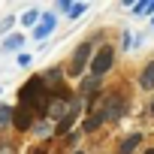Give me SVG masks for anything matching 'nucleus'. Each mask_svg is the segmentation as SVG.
Instances as JSON below:
<instances>
[{"mask_svg":"<svg viewBox=\"0 0 154 154\" xmlns=\"http://www.w3.org/2000/svg\"><path fill=\"white\" fill-rule=\"evenodd\" d=\"M97 112L103 115V121H118V118H124V112H127V100H124L121 94H109V97L97 106Z\"/></svg>","mask_w":154,"mask_h":154,"instance_id":"f257e3e1","label":"nucleus"},{"mask_svg":"<svg viewBox=\"0 0 154 154\" xmlns=\"http://www.w3.org/2000/svg\"><path fill=\"white\" fill-rule=\"evenodd\" d=\"M115 63V48L112 45H103L94 57H91V72H94V79H100V75H106Z\"/></svg>","mask_w":154,"mask_h":154,"instance_id":"f03ea898","label":"nucleus"},{"mask_svg":"<svg viewBox=\"0 0 154 154\" xmlns=\"http://www.w3.org/2000/svg\"><path fill=\"white\" fill-rule=\"evenodd\" d=\"M88 60H91V42H82L79 48H75L72 60H69V75H82Z\"/></svg>","mask_w":154,"mask_h":154,"instance_id":"7ed1b4c3","label":"nucleus"},{"mask_svg":"<svg viewBox=\"0 0 154 154\" xmlns=\"http://www.w3.org/2000/svg\"><path fill=\"white\" fill-rule=\"evenodd\" d=\"M33 118H36V115H33L27 106H18V109L12 112V124H15L18 130H27V127H33Z\"/></svg>","mask_w":154,"mask_h":154,"instance_id":"20e7f679","label":"nucleus"},{"mask_svg":"<svg viewBox=\"0 0 154 154\" xmlns=\"http://www.w3.org/2000/svg\"><path fill=\"white\" fill-rule=\"evenodd\" d=\"M54 27H57V18L48 12V15H42V18H39V24L33 27V36H36V39H45V36H48Z\"/></svg>","mask_w":154,"mask_h":154,"instance_id":"39448f33","label":"nucleus"},{"mask_svg":"<svg viewBox=\"0 0 154 154\" xmlns=\"http://www.w3.org/2000/svg\"><path fill=\"white\" fill-rule=\"evenodd\" d=\"M139 142H142V136H139V133H133V136H127V139L121 142V148H118V154H133Z\"/></svg>","mask_w":154,"mask_h":154,"instance_id":"423d86ee","label":"nucleus"},{"mask_svg":"<svg viewBox=\"0 0 154 154\" xmlns=\"http://www.w3.org/2000/svg\"><path fill=\"white\" fill-rule=\"evenodd\" d=\"M139 85H142L145 91H151V88H154V63H148V66L142 69V75H139Z\"/></svg>","mask_w":154,"mask_h":154,"instance_id":"0eeeda50","label":"nucleus"},{"mask_svg":"<svg viewBox=\"0 0 154 154\" xmlns=\"http://www.w3.org/2000/svg\"><path fill=\"white\" fill-rule=\"evenodd\" d=\"M21 45H24V36H21V33H15V36H6V39H3V51H18Z\"/></svg>","mask_w":154,"mask_h":154,"instance_id":"6e6552de","label":"nucleus"},{"mask_svg":"<svg viewBox=\"0 0 154 154\" xmlns=\"http://www.w3.org/2000/svg\"><path fill=\"white\" fill-rule=\"evenodd\" d=\"M36 21H39V12H36V9H27V12L21 15V24H24V27H36Z\"/></svg>","mask_w":154,"mask_h":154,"instance_id":"1a4fd4ad","label":"nucleus"},{"mask_svg":"<svg viewBox=\"0 0 154 154\" xmlns=\"http://www.w3.org/2000/svg\"><path fill=\"white\" fill-rule=\"evenodd\" d=\"M100 124H103V115H100V112H94V115H91V118L85 121V133H94V130H97Z\"/></svg>","mask_w":154,"mask_h":154,"instance_id":"9d476101","label":"nucleus"},{"mask_svg":"<svg viewBox=\"0 0 154 154\" xmlns=\"http://www.w3.org/2000/svg\"><path fill=\"white\" fill-rule=\"evenodd\" d=\"M12 124V109L9 106H0V130H6Z\"/></svg>","mask_w":154,"mask_h":154,"instance_id":"9b49d317","label":"nucleus"},{"mask_svg":"<svg viewBox=\"0 0 154 154\" xmlns=\"http://www.w3.org/2000/svg\"><path fill=\"white\" fill-rule=\"evenodd\" d=\"M97 88H100V79H85L82 82V94H94Z\"/></svg>","mask_w":154,"mask_h":154,"instance_id":"f8f14e48","label":"nucleus"},{"mask_svg":"<svg viewBox=\"0 0 154 154\" xmlns=\"http://www.w3.org/2000/svg\"><path fill=\"white\" fill-rule=\"evenodd\" d=\"M33 133H36V136H42V139H45V136H51V127H48V124H45V121H36V124H33Z\"/></svg>","mask_w":154,"mask_h":154,"instance_id":"ddd939ff","label":"nucleus"},{"mask_svg":"<svg viewBox=\"0 0 154 154\" xmlns=\"http://www.w3.org/2000/svg\"><path fill=\"white\" fill-rule=\"evenodd\" d=\"M85 9H88L85 3H72V9H69V18H79V15H82Z\"/></svg>","mask_w":154,"mask_h":154,"instance_id":"4468645a","label":"nucleus"},{"mask_svg":"<svg viewBox=\"0 0 154 154\" xmlns=\"http://www.w3.org/2000/svg\"><path fill=\"white\" fill-rule=\"evenodd\" d=\"M57 79H60V69H57V66H54V69H51V72H48V75H45V79H42V82H45V85H54V82H57Z\"/></svg>","mask_w":154,"mask_h":154,"instance_id":"2eb2a0df","label":"nucleus"},{"mask_svg":"<svg viewBox=\"0 0 154 154\" xmlns=\"http://www.w3.org/2000/svg\"><path fill=\"white\" fill-rule=\"evenodd\" d=\"M12 24H15V18H12V15H6V18H3V21H0V30H9V27H12Z\"/></svg>","mask_w":154,"mask_h":154,"instance_id":"dca6fc26","label":"nucleus"},{"mask_svg":"<svg viewBox=\"0 0 154 154\" xmlns=\"http://www.w3.org/2000/svg\"><path fill=\"white\" fill-rule=\"evenodd\" d=\"M57 9H60V12H66V15H69V9H72V3H66V0H60V3H57Z\"/></svg>","mask_w":154,"mask_h":154,"instance_id":"f3484780","label":"nucleus"},{"mask_svg":"<svg viewBox=\"0 0 154 154\" xmlns=\"http://www.w3.org/2000/svg\"><path fill=\"white\" fill-rule=\"evenodd\" d=\"M145 154H154V148H151V151H145Z\"/></svg>","mask_w":154,"mask_h":154,"instance_id":"a211bd4d","label":"nucleus"},{"mask_svg":"<svg viewBox=\"0 0 154 154\" xmlns=\"http://www.w3.org/2000/svg\"><path fill=\"white\" fill-rule=\"evenodd\" d=\"M151 115H154V103H151Z\"/></svg>","mask_w":154,"mask_h":154,"instance_id":"6ab92c4d","label":"nucleus"},{"mask_svg":"<svg viewBox=\"0 0 154 154\" xmlns=\"http://www.w3.org/2000/svg\"><path fill=\"white\" fill-rule=\"evenodd\" d=\"M75 154H82V151H75Z\"/></svg>","mask_w":154,"mask_h":154,"instance_id":"aec40b11","label":"nucleus"},{"mask_svg":"<svg viewBox=\"0 0 154 154\" xmlns=\"http://www.w3.org/2000/svg\"><path fill=\"white\" fill-rule=\"evenodd\" d=\"M151 24H154V21H151Z\"/></svg>","mask_w":154,"mask_h":154,"instance_id":"412c9836","label":"nucleus"}]
</instances>
